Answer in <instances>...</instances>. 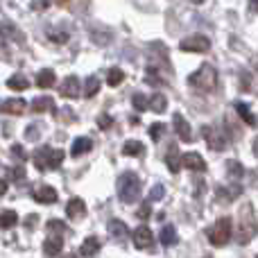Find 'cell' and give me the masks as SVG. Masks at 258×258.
I'll return each instance as SVG.
<instances>
[{
    "instance_id": "6da1fadb",
    "label": "cell",
    "mask_w": 258,
    "mask_h": 258,
    "mask_svg": "<svg viewBox=\"0 0 258 258\" xmlns=\"http://www.w3.org/2000/svg\"><path fill=\"white\" fill-rule=\"evenodd\" d=\"M258 233V220H256V213H254V206L249 202L240 206V213H238V227H236V242L238 245H247L251 242Z\"/></svg>"
},
{
    "instance_id": "7a4b0ae2",
    "label": "cell",
    "mask_w": 258,
    "mask_h": 258,
    "mask_svg": "<svg viewBox=\"0 0 258 258\" xmlns=\"http://www.w3.org/2000/svg\"><path fill=\"white\" fill-rule=\"evenodd\" d=\"M141 188H143L141 177L136 172H132V170H127V172H122L118 177V197L125 204H134L141 197Z\"/></svg>"
},
{
    "instance_id": "3957f363",
    "label": "cell",
    "mask_w": 258,
    "mask_h": 258,
    "mask_svg": "<svg viewBox=\"0 0 258 258\" xmlns=\"http://www.w3.org/2000/svg\"><path fill=\"white\" fill-rule=\"evenodd\" d=\"M188 84L195 86L202 93H211V91L215 89V84H218V71H215L211 63H202V66L188 77Z\"/></svg>"
},
{
    "instance_id": "277c9868",
    "label": "cell",
    "mask_w": 258,
    "mask_h": 258,
    "mask_svg": "<svg viewBox=\"0 0 258 258\" xmlns=\"http://www.w3.org/2000/svg\"><path fill=\"white\" fill-rule=\"evenodd\" d=\"M231 236H233V222H231V218H218L215 220V224L209 229V242L213 247H224L229 240H231Z\"/></svg>"
},
{
    "instance_id": "5b68a950",
    "label": "cell",
    "mask_w": 258,
    "mask_h": 258,
    "mask_svg": "<svg viewBox=\"0 0 258 258\" xmlns=\"http://www.w3.org/2000/svg\"><path fill=\"white\" fill-rule=\"evenodd\" d=\"M63 150H50V147H41L34 154V163L39 170H57L63 161Z\"/></svg>"
},
{
    "instance_id": "8992f818",
    "label": "cell",
    "mask_w": 258,
    "mask_h": 258,
    "mask_svg": "<svg viewBox=\"0 0 258 258\" xmlns=\"http://www.w3.org/2000/svg\"><path fill=\"white\" fill-rule=\"evenodd\" d=\"M202 134H204L206 145H209L213 152H224V150H227L229 141H227V136L222 134V129H218V127H213V125H204Z\"/></svg>"
},
{
    "instance_id": "52a82bcc",
    "label": "cell",
    "mask_w": 258,
    "mask_h": 258,
    "mask_svg": "<svg viewBox=\"0 0 258 258\" xmlns=\"http://www.w3.org/2000/svg\"><path fill=\"white\" fill-rule=\"evenodd\" d=\"M179 48H181L183 52H206V50L211 48V41H209V36H204V34H190V36H186V39H181Z\"/></svg>"
},
{
    "instance_id": "ba28073f",
    "label": "cell",
    "mask_w": 258,
    "mask_h": 258,
    "mask_svg": "<svg viewBox=\"0 0 258 258\" xmlns=\"http://www.w3.org/2000/svg\"><path fill=\"white\" fill-rule=\"evenodd\" d=\"M82 84H80V80H77L75 75H71V77H66V80L61 82V86H59V93H61V98H80L82 95Z\"/></svg>"
},
{
    "instance_id": "9c48e42d",
    "label": "cell",
    "mask_w": 258,
    "mask_h": 258,
    "mask_svg": "<svg viewBox=\"0 0 258 258\" xmlns=\"http://www.w3.org/2000/svg\"><path fill=\"white\" fill-rule=\"evenodd\" d=\"M132 240L138 249H147V247L154 245V236H152V231L145 227V224H141V227L132 233Z\"/></svg>"
},
{
    "instance_id": "30bf717a",
    "label": "cell",
    "mask_w": 258,
    "mask_h": 258,
    "mask_svg": "<svg viewBox=\"0 0 258 258\" xmlns=\"http://www.w3.org/2000/svg\"><path fill=\"white\" fill-rule=\"evenodd\" d=\"M181 165L188 170H192V172H204L206 170V163L204 159H202L197 152H186V154L181 156Z\"/></svg>"
},
{
    "instance_id": "8fae6325",
    "label": "cell",
    "mask_w": 258,
    "mask_h": 258,
    "mask_svg": "<svg viewBox=\"0 0 258 258\" xmlns=\"http://www.w3.org/2000/svg\"><path fill=\"white\" fill-rule=\"evenodd\" d=\"M172 125H174V132H177V136L181 138V141H186V143L192 141L190 125H188V120L181 116V113H174V116H172Z\"/></svg>"
},
{
    "instance_id": "7c38bea8",
    "label": "cell",
    "mask_w": 258,
    "mask_h": 258,
    "mask_svg": "<svg viewBox=\"0 0 258 258\" xmlns=\"http://www.w3.org/2000/svg\"><path fill=\"white\" fill-rule=\"evenodd\" d=\"M66 215L71 220H82L86 215V204L84 200H80V197H73V200H68L66 204Z\"/></svg>"
},
{
    "instance_id": "4fadbf2b",
    "label": "cell",
    "mask_w": 258,
    "mask_h": 258,
    "mask_svg": "<svg viewBox=\"0 0 258 258\" xmlns=\"http://www.w3.org/2000/svg\"><path fill=\"white\" fill-rule=\"evenodd\" d=\"M61 249H63V238L61 236H48L43 240V254L45 256H57V254H61Z\"/></svg>"
},
{
    "instance_id": "5bb4252c",
    "label": "cell",
    "mask_w": 258,
    "mask_h": 258,
    "mask_svg": "<svg viewBox=\"0 0 258 258\" xmlns=\"http://www.w3.org/2000/svg\"><path fill=\"white\" fill-rule=\"evenodd\" d=\"M0 109H3L5 113H14V116H21V113L27 109V102H25L23 98H12V100H5V102L0 104Z\"/></svg>"
},
{
    "instance_id": "9a60e30c",
    "label": "cell",
    "mask_w": 258,
    "mask_h": 258,
    "mask_svg": "<svg viewBox=\"0 0 258 258\" xmlns=\"http://www.w3.org/2000/svg\"><path fill=\"white\" fill-rule=\"evenodd\" d=\"M34 200L39 202V204H54V202H57V190L50 186H39L34 190Z\"/></svg>"
},
{
    "instance_id": "2e32d148",
    "label": "cell",
    "mask_w": 258,
    "mask_h": 258,
    "mask_svg": "<svg viewBox=\"0 0 258 258\" xmlns=\"http://www.w3.org/2000/svg\"><path fill=\"white\" fill-rule=\"evenodd\" d=\"M91 147H93V141H91L89 136H77L75 141H73L71 156H82V154H86V152H91Z\"/></svg>"
},
{
    "instance_id": "e0dca14e",
    "label": "cell",
    "mask_w": 258,
    "mask_h": 258,
    "mask_svg": "<svg viewBox=\"0 0 258 258\" xmlns=\"http://www.w3.org/2000/svg\"><path fill=\"white\" fill-rule=\"evenodd\" d=\"M32 111H36V113H43V111H54V100L52 98H48V95H41V98H34L32 100Z\"/></svg>"
},
{
    "instance_id": "ac0fdd59",
    "label": "cell",
    "mask_w": 258,
    "mask_h": 258,
    "mask_svg": "<svg viewBox=\"0 0 258 258\" xmlns=\"http://www.w3.org/2000/svg\"><path fill=\"white\" fill-rule=\"evenodd\" d=\"M98 251H100V238L98 236H89L84 242H82V247H80V254L86 256V258L95 256Z\"/></svg>"
},
{
    "instance_id": "d6986e66",
    "label": "cell",
    "mask_w": 258,
    "mask_h": 258,
    "mask_svg": "<svg viewBox=\"0 0 258 258\" xmlns=\"http://www.w3.org/2000/svg\"><path fill=\"white\" fill-rule=\"evenodd\" d=\"M109 233H111L116 240H125L129 236V229L122 220H109Z\"/></svg>"
},
{
    "instance_id": "ffe728a7",
    "label": "cell",
    "mask_w": 258,
    "mask_h": 258,
    "mask_svg": "<svg viewBox=\"0 0 258 258\" xmlns=\"http://www.w3.org/2000/svg\"><path fill=\"white\" fill-rule=\"evenodd\" d=\"M0 36L3 39H16V41H23V34H21V30H18L14 23H9V21H0Z\"/></svg>"
},
{
    "instance_id": "44dd1931",
    "label": "cell",
    "mask_w": 258,
    "mask_h": 258,
    "mask_svg": "<svg viewBox=\"0 0 258 258\" xmlns=\"http://www.w3.org/2000/svg\"><path fill=\"white\" fill-rule=\"evenodd\" d=\"M165 163H168V170L170 172H179L181 168V156L177 152V145H170L168 147V154H165Z\"/></svg>"
},
{
    "instance_id": "7402d4cb",
    "label": "cell",
    "mask_w": 258,
    "mask_h": 258,
    "mask_svg": "<svg viewBox=\"0 0 258 258\" xmlns=\"http://www.w3.org/2000/svg\"><path fill=\"white\" fill-rule=\"evenodd\" d=\"M122 154L125 156H145V145H143L141 141H125Z\"/></svg>"
},
{
    "instance_id": "603a6c76",
    "label": "cell",
    "mask_w": 258,
    "mask_h": 258,
    "mask_svg": "<svg viewBox=\"0 0 258 258\" xmlns=\"http://www.w3.org/2000/svg\"><path fill=\"white\" fill-rule=\"evenodd\" d=\"M54 82H57V77H54V73L50 71V68H43V71H39V75H36V86H39V89H50Z\"/></svg>"
},
{
    "instance_id": "cb8c5ba5",
    "label": "cell",
    "mask_w": 258,
    "mask_h": 258,
    "mask_svg": "<svg viewBox=\"0 0 258 258\" xmlns=\"http://www.w3.org/2000/svg\"><path fill=\"white\" fill-rule=\"evenodd\" d=\"M165 107H168V100H165V95L163 93H152L150 95V111H154V113H163L165 111Z\"/></svg>"
},
{
    "instance_id": "d4e9b609",
    "label": "cell",
    "mask_w": 258,
    "mask_h": 258,
    "mask_svg": "<svg viewBox=\"0 0 258 258\" xmlns=\"http://www.w3.org/2000/svg\"><path fill=\"white\" fill-rule=\"evenodd\" d=\"M242 188L240 186H229V188H218V200L220 204H229L236 195H240Z\"/></svg>"
},
{
    "instance_id": "484cf974",
    "label": "cell",
    "mask_w": 258,
    "mask_h": 258,
    "mask_svg": "<svg viewBox=\"0 0 258 258\" xmlns=\"http://www.w3.org/2000/svg\"><path fill=\"white\" fill-rule=\"evenodd\" d=\"M159 240H161V245H165V247H172L174 242H177V231H174L172 224H165L161 236H159Z\"/></svg>"
},
{
    "instance_id": "4316f807",
    "label": "cell",
    "mask_w": 258,
    "mask_h": 258,
    "mask_svg": "<svg viewBox=\"0 0 258 258\" xmlns=\"http://www.w3.org/2000/svg\"><path fill=\"white\" fill-rule=\"evenodd\" d=\"M233 107H236L238 116H240V118H242V120H245V122H247V125H251V127H254V125H256V116H254V113H251V111H249V107H247V104H245V102H236V104H233Z\"/></svg>"
},
{
    "instance_id": "83f0119b",
    "label": "cell",
    "mask_w": 258,
    "mask_h": 258,
    "mask_svg": "<svg viewBox=\"0 0 258 258\" xmlns=\"http://www.w3.org/2000/svg\"><path fill=\"white\" fill-rule=\"evenodd\" d=\"M18 215L16 211H0V229H12L16 227Z\"/></svg>"
},
{
    "instance_id": "f1b7e54d",
    "label": "cell",
    "mask_w": 258,
    "mask_h": 258,
    "mask_svg": "<svg viewBox=\"0 0 258 258\" xmlns=\"http://www.w3.org/2000/svg\"><path fill=\"white\" fill-rule=\"evenodd\" d=\"M27 84H30V82H27V77L21 75V73H16V75H12V77L7 80V86H9L12 91H25Z\"/></svg>"
},
{
    "instance_id": "f546056e",
    "label": "cell",
    "mask_w": 258,
    "mask_h": 258,
    "mask_svg": "<svg viewBox=\"0 0 258 258\" xmlns=\"http://www.w3.org/2000/svg\"><path fill=\"white\" fill-rule=\"evenodd\" d=\"M48 233L50 236H61L63 238L68 233V227L61 222V220H50L48 222Z\"/></svg>"
},
{
    "instance_id": "4dcf8cb0",
    "label": "cell",
    "mask_w": 258,
    "mask_h": 258,
    "mask_svg": "<svg viewBox=\"0 0 258 258\" xmlns=\"http://www.w3.org/2000/svg\"><path fill=\"white\" fill-rule=\"evenodd\" d=\"M98 91H100V80L95 75H91L84 84V95L86 98H93V95H98Z\"/></svg>"
},
{
    "instance_id": "1f68e13d",
    "label": "cell",
    "mask_w": 258,
    "mask_h": 258,
    "mask_svg": "<svg viewBox=\"0 0 258 258\" xmlns=\"http://www.w3.org/2000/svg\"><path fill=\"white\" fill-rule=\"evenodd\" d=\"M227 174L231 179H240L245 174V168L240 165V161H227Z\"/></svg>"
},
{
    "instance_id": "d6a6232c",
    "label": "cell",
    "mask_w": 258,
    "mask_h": 258,
    "mask_svg": "<svg viewBox=\"0 0 258 258\" xmlns=\"http://www.w3.org/2000/svg\"><path fill=\"white\" fill-rule=\"evenodd\" d=\"M122 80H125V73H122V68H111V71L107 73V84L109 86H118Z\"/></svg>"
},
{
    "instance_id": "836d02e7",
    "label": "cell",
    "mask_w": 258,
    "mask_h": 258,
    "mask_svg": "<svg viewBox=\"0 0 258 258\" xmlns=\"http://www.w3.org/2000/svg\"><path fill=\"white\" fill-rule=\"evenodd\" d=\"M132 102H134V109H136V111H145V109H150V98H145L143 93L134 95Z\"/></svg>"
},
{
    "instance_id": "e575fe53",
    "label": "cell",
    "mask_w": 258,
    "mask_h": 258,
    "mask_svg": "<svg viewBox=\"0 0 258 258\" xmlns=\"http://www.w3.org/2000/svg\"><path fill=\"white\" fill-rule=\"evenodd\" d=\"M163 134H165V125H163V122H154V125H150L152 141H159V138H163Z\"/></svg>"
},
{
    "instance_id": "d590c367",
    "label": "cell",
    "mask_w": 258,
    "mask_h": 258,
    "mask_svg": "<svg viewBox=\"0 0 258 258\" xmlns=\"http://www.w3.org/2000/svg\"><path fill=\"white\" fill-rule=\"evenodd\" d=\"M163 195H165V188L161 186V183H156V186H152V190H150V197H147V202H156V200H161Z\"/></svg>"
},
{
    "instance_id": "8d00e7d4",
    "label": "cell",
    "mask_w": 258,
    "mask_h": 258,
    "mask_svg": "<svg viewBox=\"0 0 258 258\" xmlns=\"http://www.w3.org/2000/svg\"><path fill=\"white\" fill-rule=\"evenodd\" d=\"M111 122H113L111 116H100L98 118V127L100 129H109V127H111Z\"/></svg>"
},
{
    "instance_id": "74e56055",
    "label": "cell",
    "mask_w": 258,
    "mask_h": 258,
    "mask_svg": "<svg viewBox=\"0 0 258 258\" xmlns=\"http://www.w3.org/2000/svg\"><path fill=\"white\" fill-rule=\"evenodd\" d=\"M147 215H150V202H145V204L138 209V218H141V220H145Z\"/></svg>"
},
{
    "instance_id": "f35d334b",
    "label": "cell",
    "mask_w": 258,
    "mask_h": 258,
    "mask_svg": "<svg viewBox=\"0 0 258 258\" xmlns=\"http://www.w3.org/2000/svg\"><path fill=\"white\" fill-rule=\"evenodd\" d=\"M9 174H12V179H23V177H25V170H23V165H18L16 170L12 168V172H9Z\"/></svg>"
},
{
    "instance_id": "ab89813d",
    "label": "cell",
    "mask_w": 258,
    "mask_h": 258,
    "mask_svg": "<svg viewBox=\"0 0 258 258\" xmlns=\"http://www.w3.org/2000/svg\"><path fill=\"white\" fill-rule=\"evenodd\" d=\"M36 218H39V215H34V213H32V215H27V220H25V227H27V229L36 227V222H39V220H36Z\"/></svg>"
},
{
    "instance_id": "60d3db41",
    "label": "cell",
    "mask_w": 258,
    "mask_h": 258,
    "mask_svg": "<svg viewBox=\"0 0 258 258\" xmlns=\"http://www.w3.org/2000/svg\"><path fill=\"white\" fill-rule=\"evenodd\" d=\"M12 154H16L18 159H25V152H23L21 145H14V147H12Z\"/></svg>"
},
{
    "instance_id": "b9f144b4",
    "label": "cell",
    "mask_w": 258,
    "mask_h": 258,
    "mask_svg": "<svg viewBox=\"0 0 258 258\" xmlns=\"http://www.w3.org/2000/svg\"><path fill=\"white\" fill-rule=\"evenodd\" d=\"M34 127H36V125H30V129L25 132V138H39V132H36Z\"/></svg>"
},
{
    "instance_id": "7bdbcfd3",
    "label": "cell",
    "mask_w": 258,
    "mask_h": 258,
    "mask_svg": "<svg viewBox=\"0 0 258 258\" xmlns=\"http://www.w3.org/2000/svg\"><path fill=\"white\" fill-rule=\"evenodd\" d=\"M5 192H7V181H3V179H0V195H5Z\"/></svg>"
},
{
    "instance_id": "ee69618b",
    "label": "cell",
    "mask_w": 258,
    "mask_h": 258,
    "mask_svg": "<svg viewBox=\"0 0 258 258\" xmlns=\"http://www.w3.org/2000/svg\"><path fill=\"white\" fill-rule=\"evenodd\" d=\"M254 154L258 156V136H256V141H254Z\"/></svg>"
},
{
    "instance_id": "f6af8a7d",
    "label": "cell",
    "mask_w": 258,
    "mask_h": 258,
    "mask_svg": "<svg viewBox=\"0 0 258 258\" xmlns=\"http://www.w3.org/2000/svg\"><path fill=\"white\" fill-rule=\"evenodd\" d=\"M251 9H256V12H258V3H251Z\"/></svg>"
},
{
    "instance_id": "bcb514c9",
    "label": "cell",
    "mask_w": 258,
    "mask_h": 258,
    "mask_svg": "<svg viewBox=\"0 0 258 258\" xmlns=\"http://www.w3.org/2000/svg\"><path fill=\"white\" fill-rule=\"evenodd\" d=\"M66 258H77V256H75V254H68V256H66Z\"/></svg>"
},
{
    "instance_id": "7dc6e473",
    "label": "cell",
    "mask_w": 258,
    "mask_h": 258,
    "mask_svg": "<svg viewBox=\"0 0 258 258\" xmlns=\"http://www.w3.org/2000/svg\"><path fill=\"white\" fill-rule=\"evenodd\" d=\"M204 258H211V256H204Z\"/></svg>"
},
{
    "instance_id": "c3c4849f",
    "label": "cell",
    "mask_w": 258,
    "mask_h": 258,
    "mask_svg": "<svg viewBox=\"0 0 258 258\" xmlns=\"http://www.w3.org/2000/svg\"><path fill=\"white\" fill-rule=\"evenodd\" d=\"M256 258H258V256H256Z\"/></svg>"
}]
</instances>
